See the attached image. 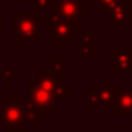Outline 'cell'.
<instances>
[{"instance_id": "6da1fadb", "label": "cell", "mask_w": 132, "mask_h": 132, "mask_svg": "<svg viewBox=\"0 0 132 132\" xmlns=\"http://www.w3.org/2000/svg\"><path fill=\"white\" fill-rule=\"evenodd\" d=\"M13 19H15V25H13L15 40H34V39L39 40L40 19H37L32 13H25V15L13 13Z\"/></svg>"}, {"instance_id": "7a4b0ae2", "label": "cell", "mask_w": 132, "mask_h": 132, "mask_svg": "<svg viewBox=\"0 0 132 132\" xmlns=\"http://www.w3.org/2000/svg\"><path fill=\"white\" fill-rule=\"evenodd\" d=\"M22 114L17 104H3L0 110V124H3L5 129H17L20 126Z\"/></svg>"}, {"instance_id": "3957f363", "label": "cell", "mask_w": 132, "mask_h": 132, "mask_svg": "<svg viewBox=\"0 0 132 132\" xmlns=\"http://www.w3.org/2000/svg\"><path fill=\"white\" fill-rule=\"evenodd\" d=\"M29 95H30V102L35 104V109H54V102H52V97H50V92L48 90H45L42 87H32V84H30V89H29Z\"/></svg>"}, {"instance_id": "277c9868", "label": "cell", "mask_w": 132, "mask_h": 132, "mask_svg": "<svg viewBox=\"0 0 132 132\" xmlns=\"http://www.w3.org/2000/svg\"><path fill=\"white\" fill-rule=\"evenodd\" d=\"M114 55L119 57V60L114 59V70H120V67L126 70L132 69V50H114Z\"/></svg>"}, {"instance_id": "5b68a950", "label": "cell", "mask_w": 132, "mask_h": 132, "mask_svg": "<svg viewBox=\"0 0 132 132\" xmlns=\"http://www.w3.org/2000/svg\"><path fill=\"white\" fill-rule=\"evenodd\" d=\"M116 12H119V15H117V13L110 15L114 23H119V25H127V23L132 22V7L124 5V3H122V5H119L116 9Z\"/></svg>"}, {"instance_id": "8992f818", "label": "cell", "mask_w": 132, "mask_h": 132, "mask_svg": "<svg viewBox=\"0 0 132 132\" xmlns=\"http://www.w3.org/2000/svg\"><path fill=\"white\" fill-rule=\"evenodd\" d=\"M116 105L119 107V112H130L132 110V92L126 89H120L117 94V102Z\"/></svg>"}, {"instance_id": "52a82bcc", "label": "cell", "mask_w": 132, "mask_h": 132, "mask_svg": "<svg viewBox=\"0 0 132 132\" xmlns=\"http://www.w3.org/2000/svg\"><path fill=\"white\" fill-rule=\"evenodd\" d=\"M35 77H39V87H42L45 90H48V92H55L57 90V82H55V79L48 77L47 74H39L35 75Z\"/></svg>"}, {"instance_id": "ba28073f", "label": "cell", "mask_w": 132, "mask_h": 132, "mask_svg": "<svg viewBox=\"0 0 132 132\" xmlns=\"http://www.w3.org/2000/svg\"><path fill=\"white\" fill-rule=\"evenodd\" d=\"M3 30V27H2V15H0V32Z\"/></svg>"}]
</instances>
